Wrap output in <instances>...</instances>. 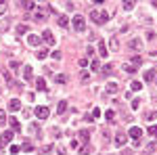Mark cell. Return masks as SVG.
Listing matches in <instances>:
<instances>
[{
  "label": "cell",
  "mask_w": 157,
  "mask_h": 155,
  "mask_svg": "<svg viewBox=\"0 0 157 155\" xmlns=\"http://www.w3.org/2000/svg\"><path fill=\"white\" fill-rule=\"evenodd\" d=\"M88 78H90V76H88V72H84V69H82V72H80V80L84 82V80H88Z\"/></svg>",
  "instance_id": "42"
},
{
  "label": "cell",
  "mask_w": 157,
  "mask_h": 155,
  "mask_svg": "<svg viewBox=\"0 0 157 155\" xmlns=\"http://www.w3.org/2000/svg\"><path fill=\"white\" fill-rule=\"evenodd\" d=\"M130 107H132V109H138V107H140V99H134L132 103H130Z\"/></svg>",
  "instance_id": "38"
},
{
  "label": "cell",
  "mask_w": 157,
  "mask_h": 155,
  "mask_svg": "<svg viewBox=\"0 0 157 155\" xmlns=\"http://www.w3.org/2000/svg\"><path fill=\"white\" fill-rule=\"evenodd\" d=\"M19 151H21V147H19V145H13V147H11V153L13 155H17Z\"/></svg>",
  "instance_id": "41"
},
{
  "label": "cell",
  "mask_w": 157,
  "mask_h": 155,
  "mask_svg": "<svg viewBox=\"0 0 157 155\" xmlns=\"http://www.w3.org/2000/svg\"><path fill=\"white\" fill-rule=\"evenodd\" d=\"M6 122H9V118H6V113H4V111L0 109V126H4Z\"/></svg>",
  "instance_id": "33"
},
{
  "label": "cell",
  "mask_w": 157,
  "mask_h": 155,
  "mask_svg": "<svg viewBox=\"0 0 157 155\" xmlns=\"http://www.w3.org/2000/svg\"><path fill=\"white\" fill-rule=\"evenodd\" d=\"M42 40H44V42H46V44H50V46H52V44H55V36H52V34H50V32H44V34H42Z\"/></svg>",
  "instance_id": "11"
},
{
  "label": "cell",
  "mask_w": 157,
  "mask_h": 155,
  "mask_svg": "<svg viewBox=\"0 0 157 155\" xmlns=\"http://www.w3.org/2000/svg\"><path fill=\"white\" fill-rule=\"evenodd\" d=\"M13 134H15L13 130H4V132H2V134H0V147H4V145L11 143V141H13Z\"/></svg>",
  "instance_id": "6"
},
{
  "label": "cell",
  "mask_w": 157,
  "mask_h": 155,
  "mask_svg": "<svg viewBox=\"0 0 157 155\" xmlns=\"http://www.w3.org/2000/svg\"><path fill=\"white\" fill-rule=\"evenodd\" d=\"M65 109H67V101H59V105H57V113H65Z\"/></svg>",
  "instance_id": "19"
},
{
  "label": "cell",
  "mask_w": 157,
  "mask_h": 155,
  "mask_svg": "<svg viewBox=\"0 0 157 155\" xmlns=\"http://www.w3.org/2000/svg\"><path fill=\"white\" fill-rule=\"evenodd\" d=\"M149 134L151 136H157V126H149Z\"/></svg>",
  "instance_id": "43"
},
{
  "label": "cell",
  "mask_w": 157,
  "mask_h": 155,
  "mask_svg": "<svg viewBox=\"0 0 157 155\" xmlns=\"http://www.w3.org/2000/svg\"><path fill=\"white\" fill-rule=\"evenodd\" d=\"M113 67H115V65H111V63H107V65L103 67V73H105V76H111V73H113Z\"/></svg>",
  "instance_id": "23"
},
{
  "label": "cell",
  "mask_w": 157,
  "mask_h": 155,
  "mask_svg": "<svg viewBox=\"0 0 157 155\" xmlns=\"http://www.w3.org/2000/svg\"><path fill=\"white\" fill-rule=\"evenodd\" d=\"M101 134H103V141H105V143H109V141H111V136H109V130H107V128H101Z\"/></svg>",
  "instance_id": "28"
},
{
  "label": "cell",
  "mask_w": 157,
  "mask_h": 155,
  "mask_svg": "<svg viewBox=\"0 0 157 155\" xmlns=\"http://www.w3.org/2000/svg\"><path fill=\"white\" fill-rule=\"evenodd\" d=\"M126 141H128V136H126V134H121V132H117V134H115V138H113V143L117 145V147H124Z\"/></svg>",
  "instance_id": "8"
},
{
  "label": "cell",
  "mask_w": 157,
  "mask_h": 155,
  "mask_svg": "<svg viewBox=\"0 0 157 155\" xmlns=\"http://www.w3.org/2000/svg\"><path fill=\"white\" fill-rule=\"evenodd\" d=\"M124 72H126V73H134V72H136V67L130 65V63H124Z\"/></svg>",
  "instance_id": "26"
},
{
  "label": "cell",
  "mask_w": 157,
  "mask_h": 155,
  "mask_svg": "<svg viewBox=\"0 0 157 155\" xmlns=\"http://www.w3.org/2000/svg\"><path fill=\"white\" fill-rule=\"evenodd\" d=\"M19 109H21V101H19V99H11V101H9V111L15 113V111H19Z\"/></svg>",
  "instance_id": "7"
},
{
  "label": "cell",
  "mask_w": 157,
  "mask_h": 155,
  "mask_svg": "<svg viewBox=\"0 0 157 155\" xmlns=\"http://www.w3.org/2000/svg\"><path fill=\"white\" fill-rule=\"evenodd\" d=\"M4 13H6V4H4V2H0V15H4Z\"/></svg>",
  "instance_id": "45"
},
{
  "label": "cell",
  "mask_w": 157,
  "mask_h": 155,
  "mask_svg": "<svg viewBox=\"0 0 157 155\" xmlns=\"http://www.w3.org/2000/svg\"><path fill=\"white\" fill-rule=\"evenodd\" d=\"M153 80H155V67H151V69L145 72V82H153Z\"/></svg>",
  "instance_id": "13"
},
{
  "label": "cell",
  "mask_w": 157,
  "mask_h": 155,
  "mask_svg": "<svg viewBox=\"0 0 157 155\" xmlns=\"http://www.w3.org/2000/svg\"><path fill=\"white\" fill-rule=\"evenodd\" d=\"M128 136L132 138L134 143H138V141H140V136H143V130H140L138 126H132V128H130V132H128Z\"/></svg>",
  "instance_id": "5"
},
{
  "label": "cell",
  "mask_w": 157,
  "mask_h": 155,
  "mask_svg": "<svg viewBox=\"0 0 157 155\" xmlns=\"http://www.w3.org/2000/svg\"><path fill=\"white\" fill-rule=\"evenodd\" d=\"M117 46H120V42H117V36H113V38H111V48H115V50H117Z\"/></svg>",
  "instance_id": "37"
},
{
  "label": "cell",
  "mask_w": 157,
  "mask_h": 155,
  "mask_svg": "<svg viewBox=\"0 0 157 155\" xmlns=\"http://www.w3.org/2000/svg\"><path fill=\"white\" fill-rule=\"evenodd\" d=\"M78 136H80V141L86 145V143H88V138H90V132H88V130H82L80 134H78Z\"/></svg>",
  "instance_id": "18"
},
{
  "label": "cell",
  "mask_w": 157,
  "mask_h": 155,
  "mask_svg": "<svg viewBox=\"0 0 157 155\" xmlns=\"http://www.w3.org/2000/svg\"><path fill=\"white\" fill-rule=\"evenodd\" d=\"M21 4H23V9H27V11H34V9H36V2H29V0H25Z\"/></svg>",
  "instance_id": "22"
},
{
  "label": "cell",
  "mask_w": 157,
  "mask_h": 155,
  "mask_svg": "<svg viewBox=\"0 0 157 155\" xmlns=\"http://www.w3.org/2000/svg\"><path fill=\"white\" fill-rule=\"evenodd\" d=\"M36 88L44 92V90H46V80H44V78H38V80H36Z\"/></svg>",
  "instance_id": "16"
},
{
  "label": "cell",
  "mask_w": 157,
  "mask_h": 155,
  "mask_svg": "<svg viewBox=\"0 0 157 155\" xmlns=\"http://www.w3.org/2000/svg\"><path fill=\"white\" fill-rule=\"evenodd\" d=\"M130 88H132L134 92H138V90L143 88V84H140V82H136V80H134V82H130Z\"/></svg>",
  "instance_id": "27"
},
{
  "label": "cell",
  "mask_w": 157,
  "mask_h": 155,
  "mask_svg": "<svg viewBox=\"0 0 157 155\" xmlns=\"http://www.w3.org/2000/svg\"><path fill=\"white\" fill-rule=\"evenodd\" d=\"M155 118H157V113H155V111H147V113H145V118H143V119H147V122L151 124V122H153Z\"/></svg>",
  "instance_id": "20"
},
{
  "label": "cell",
  "mask_w": 157,
  "mask_h": 155,
  "mask_svg": "<svg viewBox=\"0 0 157 155\" xmlns=\"http://www.w3.org/2000/svg\"><path fill=\"white\" fill-rule=\"evenodd\" d=\"M90 19H92L97 25H105L109 21V15L105 11H92L90 13Z\"/></svg>",
  "instance_id": "1"
},
{
  "label": "cell",
  "mask_w": 157,
  "mask_h": 155,
  "mask_svg": "<svg viewBox=\"0 0 157 155\" xmlns=\"http://www.w3.org/2000/svg\"><path fill=\"white\" fill-rule=\"evenodd\" d=\"M61 57H63V55H61L59 50H55V52H52V59H57V61H59V59H61Z\"/></svg>",
  "instance_id": "46"
},
{
  "label": "cell",
  "mask_w": 157,
  "mask_h": 155,
  "mask_svg": "<svg viewBox=\"0 0 157 155\" xmlns=\"http://www.w3.org/2000/svg\"><path fill=\"white\" fill-rule=\"evenodd\" d=\"M29 132L36 134V136H40V126H38V124H29Z\"/></svg>",
  "instance_id": "24"
},
{
  "label": "cell",
  "mask_w": 157,
  "mask_h": 155,
  "mask_svg": "<svg viewBox=\"0 0 157 155\" xmlns=\"http://www.w3.org/2000/svg\"><path fill=\"white\" fill-rule=\"evenodd\" d=\"M98 52H101V57H103V59H105V57L109 55V50H107V44H105L103 40H98Z\"/></svg>",
  "instance_id": "12"
},
{
  "label": "cell",
  "mask_w": 157,
  "mask_h": 155,
  "mask_svg": "<svg viewBox=\"0 0 157 155\" xmlns=\"http://www.w3.org/2000/svg\"><path fill=\"white\" fill-rule=\"evenodd\" d=\"M128 48L134 50V52H140V50H143V40H140V38H132V40L128 42Z\"/></svg>",
  "instance_id": "4"
},
{
  "label": "cell",
  "mask_w": 157,
  "mask_h": 155,
  "mask_svg": "<svg viewBox=\"0 0 157 155\" xmlns=\"http://www.w3.org/2000/svg\"><path fill=\"white\" fill-rule=\"evenodd\" d=\"M153 149H155V143H153V141H151V143L147 145V151H153Z\"/></svg>",
  "instance_id": "48"
},
{
  "label": "cell",
  "mask_w": 157,
  "mask_h": 155,
  "mask_svg": "<svg viewBox=\"0 0 157 155\" xmlns=\"http://www.w3.org/2000/svg\"><path fill=\"white\" fill-rule=\"evenodd\" d=\"M140 63H143V59H140V57H134V59L130 61V65H134L136 69H138V65H140Z\"/></svg>",
  "instance_id": "34"
},
{
  "label": "cell",
  "mask_w": 157,
  "mask_h": 155,
  "mask_svg": "<svg viewBox=\"0 0 157 155\" xmlns=\"http://www.w3.org/2000/svg\"><path fill=\"white\" fill-rule=\"evenodd\" d=\"M34 115H36V118H40V119H46L50 115V109L44 107V105H38V107L34 109Z\"/></svg>",
  "instance_id": "3"
},
{
  "label": "cell",
  "mask_w": 157,
  "mask_h": 155,
  "mask_svg": "<svg viewBox=\"0 0 157 155\" xmlns=\"http://www.w3.org/2000/svg\"><path fill=\"white\" fill-rule=\"evenodd\" d=\"M73 27H75V32H80V34L86 29V21H84L82 15H75V17H73Z\"/></svg>",
  "instance_id": "2"
},
{
  "label": "cell",
  "mask_w": 157,
  "mask_h": 155,
  "mask_svg": "<svg viewBox=\"0 0 157 155\" xmlns=\"http://www.w3.org/2000/svg\"><path fill=\"white\" fill-rule=\"evenodd\" d=\"M59 25H61V27H69V21H67V17H63V15H61V17H59Z\"/></svg>",
  "instance_id": "31"
},
{
  "label": "cell",
  "mask_w": 157,
  "mask_h": 155,
  "mask_svg": "<svg viewBox=\"0 0 157 155\" xmlns=\"http://www.w3.org/2000/svg\"><path fill=\"white\" fill-rule=\"evenodd\" d=\"M92 72H101V63L98 61H92Z\"/></svg>",
  "instance_id": "40"
},
{
  "label": "cell",
  "mask_w": 157,
  "mask_h": 155,
  "mask_svg": "<svg viewBox=\"0 0 157 155\" xmlns=\"http://www.w3.org/2000/svg\"><path fill=\"white\" fill-rule=\"evenodd\" d=\"M153 4H155V6H157V2H153Z\"/></svg>",
  "instance_id": "52"
},
{
  "label": "cell",
  "mask_w": 157,
  "mask_h": 155,
  "mask_svg": "<svg viewBox=\"0 0 157 155\" xmlns=\"http://www.w3.org/2000/svg\"><path fill=\"white\" fill-rule=\"evenodd\" d=\"M124 9H126V11H132V9H134V2H132V0L124 2Z\"/></svg>",
  "instance_id": "36"
},
{
  "label": "cell",
  "mask_w": 157,
  "mask_h": 155,
  "mask_svg": "<svg viewBox=\"0 0 157 155\" xmlns=\"http://www.w3.org/2000/svg\"><path fill=\"white\" fill-rule=\"evenodd\" d=\"M88 65V59H80V67H86Z\"/></svg>",
  "instance_id": "50"
},
{
  "label": "cell",
  "mask_w": 157,
  "mask_h": 155,
  "mask_svg": "<svg viewBox=\"0 0 157 155\" xmlns=\"http://www.w3.org/2000/svg\"><path fill=\"white\" fill-rule=\"evenodd\" d=\"M92 118H101V109H94L92 111Z\"/></svg>",
  "instance_id": "49"
},
{
  "label": "cell",
  "mask_w": 157,
  "mask_h": 155,
  "mask_svg": "<svg viewBox=\"0 0 157 155\" xmlns=\"http://www.w3.org/2000/svg\"><path fill=\"white\" fill-rule=\"evenodd\" d=\"M92 151H94V149H92V147H90V145L86 143V145H82V147H80V155H90L92 153Z\"/></svg>",
  "instance_id": "15"
},
{
  "label": "cell",
  "mask_w": 157,
  "mask_h": 155,
  "mask_svg": "<svg viewBox=\"0 0 157 155\" xmlns=\"http://www.w3.org/2000/svg\"><path fill=\"white\" fill-rule=\"evenodd\" d=\"M92 52H94V48H92V46H86V55H88V57H90Z\"/></svg>",
  "instance_id": "47"
},
{
  "label": "cell",
  "mask_w": 157,
  "mask_h": 155,
  "mask_svg": "<svg viewBox=\"0 0 157 155\" xmlns=\"http://www.w3.org/2000/svg\"><path fill=\"white\" fill-rule=\"evenodd\" d=\"M55 80H57V84H65V82H67V76H65V73H59Z\"/></svg>",
  "instance_id": "32"
},
{
  "label": "cell",
  "mask_w": 157,
  "mask_h": 155,
  "mask_svg": "<svg viewBox=\"0 0 157 155\" xmlns=\"http://www.w3.org/2000/svg\"><path fill=\"white\" fill-rule=\"evenodd\" d=\"M105 118H107L109 124H113V122H115V111H111V109H109L107 113H105Z\"/></svg>",
  "instance_id": "21"
},
{
  "label": "cell",
  "mask_w": 157,
  "mask_h": 155,
  "mask_svg": "<svg viewBox=\"0 0 157 155\" xmlns=\"http://www.w3.org/2000/svg\"><path fill=\"white\" fill-rule=\"evenodd\" d=\"M21 149H23V151H34V145H32V141H25Z\"/></svg>",
  "instance_id": "30"
},
{
  "label": "cell",
  "mask_w": 157,
  "mask_h": 155,
  "mask_svg": "<svg viewBox=\"0 0 157 155\" xmlns=\"http://www.w3.org/2000/svg\"><path fill=\"white\" fill-rule=\"evenodd\" d=\"M34 17H36V21H38V23H44V21H46V15H44V13H36Z\"/></svg>",
  "instance_id": "29"
},
{
  "label": "cell",
  "mask_w": 157,
  "mask_h": 155,
  "mask_svg": "<svg viewBox=\"0 0 157 155\" xmlns=\"http://www.w3.org/2000/svg\"><path fill=\"white\" fill-rule=\"evenodd\" d=\"M40 42H42V38H40V36H34V34L27 36V44H29V46H38Z\"/></svg>",
  "instance_id": "9"
},
{
  "label": "cell",
  "mask_w": 157,
  "mask_h": 155,
  "mask_svg": "<svg viewBox=\"0 0 157 155\" xmlns=\"http://www.w3.org/2000/svg\"><path fill=\"white\" fill-rule=\"evenodd\" d=\"M9 67H11L13 72H17V69H19V63H17V61H11V63H9Z\"/></svg>",
  "instance_id": "39"
},
{
  "label": "cell",
  "mask_w": 157,
  "mask_h": 155,
  "mask_svg": "<svg viewBox=\"0 0 157 155\" xmlns=\"http://www.w3.org/2000/svg\"><path fill=\"white\" fill-rule=\"evenodd\" d=\"M23 78H25V80H32V78H34V69H32L29 65H25V67H23Z\"/></svg>",
  "instance_id": "14"
},
{
  "label": "cell",
  "mask_w": 157,
  "mask_h": 155,
  "mask_svg": "<svg viewBox=\"0 0 157 155\" xmlns=\"http://www.w3.org/2000/svg\"><path fill=\"white\" fill-rule=\"evenodd\" d=\"M117 90H120V84H115V82L107 84V92H111V95H115Z\"/></svg>",
  "instance_id": "17"
},
{
  "label": "cell",
  "mask_w": 157,
  "mask_h": 155,
  "mask_svg": "<svg viewBox=\"0 0 157 155\" xmlns=\"http://www.w3.org/2000/svg\"><path fill=\"white\" fill-rule=\"evenodd\" d=\"M21 34H27V25H25V23L17 25V36H21Z\"/></svg>",
  "instance_id": "25"
},
{
  "label": "cell",
  "mask_w": 157,
  "mask_h": 155,
  "mask_svg": "<svg viewBox=\"0 0 157 155\" xmlns=\"http://www.w3.org/2000/svg\"><path fill=\"white\" fill-rule=\"evenodd\" d=\"M84 119H86V122H92V119H94V118H92L90 113H84Z\"/></svg>",
  "instance_id": "51"
},
{
  "label": "cell",
  "mask_w": 157,
  "mask_h": 155,
  "mask_svg": "<svg viewBox=\"0 0 157 155\" xmlns=\"http://www.w3.org/2000/svg\"><path fill=\"white\" fill-rule=\"evenodd\" d=\"M147 40H155V32H153V29L147 32Z\"/></svg>",
  "instance_id": "44"
},
{
  "label": "cell",
  "mask_w": 157,
  "mask_h": 155,
  "mask_svg": "<svg viewBox=\"0 0 157 155\" xmlns=\"http://www.w3.org/2000/svg\"><path fill=\"white\" fill-rule=\"evenodd\" d=\"M9 124H11V130H13V132H17V134L21 132V124H19L15 118H9Z\"/></svg>",
  "instance_id": "10"
},
{
  "label": "cell",
  "mask_w": 157,
  "mask_h": 155,
  "mask_svg": "<svg viewBox=\"0 0 157 155\" xmlns=\"http://www.w3.org/2000/svg\"><path fill=\"white\" fill-rule=\"evenodd\" d=\"M46 57H48V50H44V48L38 50V59H46Z\"/></svg>",
  "instance_id": "35"
},
{
  "label": "cell",
  "mask_w": 157,
  "mask_h": 155,
  "mask_svg": "<svg viewBox=\"0 0 157 155\" xmlns=\"http://www.w3.org/2000/svg\"><path fill=\"white\" fill-rule=\"evenodd\" d=\"M0 32H2V27H0Z\"/></svg>",
  "instance_id": "53"
}]
</instances>
